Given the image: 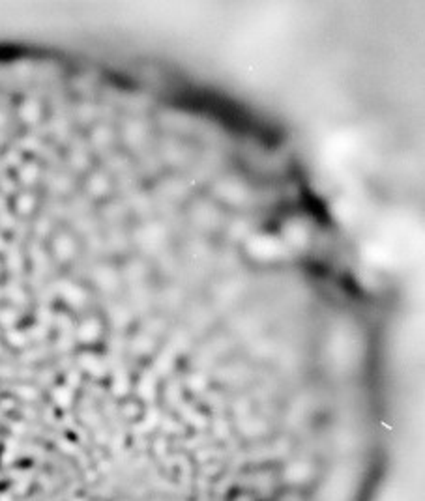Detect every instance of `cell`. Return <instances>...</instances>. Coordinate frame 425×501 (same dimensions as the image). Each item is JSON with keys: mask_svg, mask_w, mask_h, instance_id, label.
Returning a JSON list of instances; mask_svg holds the SVG:
<instances>
[{"mask_svg": "<svg viewBox=\"0 0 425 501\" xmlns=\"http://www.w3.org/2000/svg\"><path fill=\"white\" fill-rule=\"evenodd\" d=\"M247 249H249V253H251L255 258L268 260V258L277 257L279 251H281V243H279L275 237L255 236V237H251V241L247 243Z\"/></svg>", "mask_w": 425, "mask_h": 501, "instance_id": "6da1fadb", "label": "cell"}, {"mask_svg": "<svg viewBox=\"0 0 425 501\" xmlns=\"http://www.w3.org/2000/svg\"><path fill=\"white\" fill-rule=\"evenodd\" d=\"M54 253L60 260H69L75 255V241L69 236H60L54 241Z\"/></svg>", "mask_w": 425, "mask_h": 501, "instance_id": "7a4b0ae2", "label": "cell"}, {"mask_svg": "<svg viewBox=\"0 0 425 501\" xmlns=\"http://www.w3.org/2000/svg\"><path fill=\"white\" fill-rule=\"evenodd\" d=\"M287 237H289V241L300 245V243H304V239L307 237V234L298 223H294V224H289V228H287Z\"/></svg>", "mask_w": 425, "mask_h": 501, "instance_id": "3957f363", "label": "cell"}, {"mask_svg": "<svg viewBox=\"0 0 425 501\" xmlns=\"http://www.w3.org/2000/svg\"><path fill=\"white\" fill-rule=\"evenodd\" d=\"M88 185H90L88 189H92L94 195H103L107 191V180L103 176H94Z\"/></svg>", "mask_w": 425, "mask_h": 501, "instance_id": "277c9868", "label": "cell"}, {"mask_svg": "<svg viewBox=\"0 0 425 501\" xmlns=\"http://www.w3.org/2000/svg\"><path fill=\"white\" fill-rule=\"evenodd\" d=\"M38 107H36V103H27V107L23 109V114L27 116L28 120H36L38 118Z\"/></svg>", "mask_w": 425, "mask_h": 501, "instance_id": "5b68a950", "label": "cell"}]
</instances>
